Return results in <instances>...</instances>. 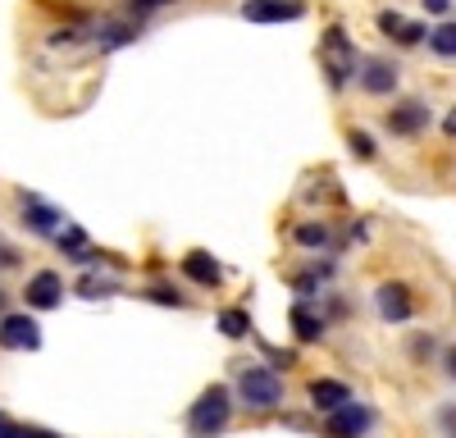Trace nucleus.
I'll return each instance as SVG.
<instances>
[{
	"label": "nucleus",
	"instance_id": "26",
	"mask_svg": "<svg viewBox=\"0 0 456 438\" xmlns=\"http://www.w3.org/2000/svg\"><path fill=\"white\" fill-rule=\"evenodd\" d=\"M443 365H447V379H456V347H447V356H443Z\"/></svg>",
	"mask_w": 456,
	"mask_h": 438
},
{
	"label": "nucleus",
	"instance_id": "20",
	"mask_svg": "<svg viewBox=\"0 0 456 438\" xmlns=\"http://www.w3.org/2000/svg\"><path fill=\"white\" fill-rule=\"evenodd\" d=\"M301 247H329V229L324 224H297V233H292Z\"/></svg>",
	"mask_w": 456,
	"mask_h": 438
},
{
	"label": "nucleus",
	"instance_id": "31",
	"mask_svg": "<svg viewBox=\"0 0 456 438\" xmlns=\"http://www.w3.org/2000/svg\"><path fill=\"white\" fill-rule=\"evenodd\" d=\"M0 420H5V416H0Z\"/></svg>",
	"mask_w": 456,
	"mask_h": 438
},
{
	"label": "nucleus",
	"instance_id": "9",
	"mask_svg": "<svg viewBox=\"0 0 456 438\" xmlns=\"http://www.w3.org/2000/svg\"><path fill=\"white\" fill-rule=\"evenodd\" d=\"M429 124V105L425 101H402V105H393V115H388V133L393 137H415Z\"/></svg>",
	"mask_w": 456,
	"mask_h": 438
},
{
	"label": "nucleus",
	"instance_id": "2",
	"mask_svg": "<svg viewBox=\"0 0 456 438\" xmlns=\"http://www.w3.org/2000/svg\"><path fill=\"white\" fill-rule=\"evenodd\" d=\"M320 64H324V78L333 92H342L352 78H356V46H352V36L347 28H329L324 32V46H320Z\"/></svg>",
	"mask_w": 456,
	"mask_h": 438
},
{
	"label": "nucleus",
	"instance_id": "7",
	"mask_svg": "<svg viewBox=\"0 0 456 438\" xmlns=\"http://www.w3.org/2000/svg\"><path fill=\"white\" fill-rule=\"evenodd\" d=\"M301 14H306L301 0H247L242 5L247 23H297Z\"/></svg>",
	"mask_w": 456,
	"mask_h": 438
},
{
	"label": "nucleus",
	"instance_id": "14",
	"mask_svg": "<svg viewBox=\"0 0 456 438\" xmlns=\"http://www.w3.org/2000/svg\"><path fill=\"white\" fill-rule=\"evenodd\" d=\"M342 402H352V388H347V384H338V379H315V384H311V407H315V411L329 416V411L342 407Z\"/></svg>",
	"mask_w": 456,
	"mask_h": 438
},
{
	"label": "nucleus",
	"instance_id": "17",
	"mask_svg": "<svg viewBox=\"0 0 456 438\" xmlns=\"http://www.w3.org/2000/svg\"><path fill=\"white\" fill-rule=\"evenodd\" d=\"M219 334H224V338H247V334H251L247 311H224V315H219Z\"/></svg>",
	"mask_w": 456,
	"mask_h": 438
},
{
	"label": "nucleus",
	"instance_id": "19",
	"mask_svg": "<svg viewBox=\"0 0 456 438\" xmlns=\"http://www.w3.org/2000/svg\"><path fill=\"white\" fill-rule=\"evenodd\" d=\"M0 438H60L51 429H37V425H14V420H0Z\"/></svg>",
	"mask_w": 456,
	"mask_h": 438
},
{
	"label": "nucleus",
	"instance_id": "25",
	"mask_svg": "<svg viewBox=\"0 0 456 438\" xmlns=\"http://www.w3.org/2000/svg\"><path fill=\"white\" fill-rule=\"evenodd\" d=\"M10 265H19V256H14L5 242H0V270H10Z\"/></svg>",
	"mask_w": 456,
	"mask_h": 438
},
{
	"label": "nucleus",
	"instance_id": "27",
	"mask_svg": "<svg viewBox=\"0 0 456 438\" xmlns=\"http://www.w3.org/2000/svg\"><path fill=\"white\" fill-rule=\"evenodd\" d=\"M447 5H452V0H425V10H429V14H443Z\"/></svg>",
	"mask_w": 456,
	"mask_h": 438
},
{
	"label": "nucleus",
	"instance_id": "10",
	"mask_svg": "<svg viewBox=\"0 0 456 438\" xmlns=\"http://www.w3.org/2000/svg\"><path fill=\"white\" fill-rule=\"evenodd\" d=\"M361 87H365L370 96L393 92V87H397V64H393V60H365V64H361Z\"/></svg>",
	"mask_w": 456,
	"mask_h": 438
},
{
	"label": "nucleus",
	"instance_id": "12",
	"mask_svg": "<svg viewBox=\"0 0 456 438\" xmlns=\"http://www.w3.org/2000/svg\"><path fill=\"white\" fill-rule=\"evenodd\" d=\"M379 32L393 36V42H402V46H420V42H425V28L411 23V19H402V14H393V10L379 14Z\"/></svg>",
	"mask_w": 456,
	"mask_h": 438
},
{
	"label": "nucleus",
	"instance_id": "23",
	"mask_svg": "<svg viewBox=\"0 0 456 438\" xmlns=\"http://www.w3.org/2000/svg\"><path fill=\"white\" fill-rule=\"evenodd\" d=\"M151 302H160V306H183V297L174 288H151Z\"/></svg>",
	"mask_w": 456,
	"mask_h": 438
},
{
	"label": "nucleus",
	"instance_id": "21",
	"mask_svg": "<svg viewBox=\"0 0 456 438\" xmlns=\"http://www.w3.org/2000/svg\"><path fill=\"white\" fill-rule=\"evenodd\" d=\"M78 292H83V297H110V292H119V283H110V279H96V274H87V279L78 283Z\"/></svg>",
	"mask_w": 456,
	"mask_h": 438
},
{
	"label": "nucleus",
	"instance_id": "6",
	"mask_svg": "<svg viewBox=\"0 0 456 438\" xmlns=\"http://www.w3.org/2000/svg\"><path fill=\"white\" fill-rule=\"evenodd\" d=\"M23 302H28L32 311H55V306L64 302V279H60L55 270H37V274L28 279V288H23Z\"/></svg>",
	"mask_w": 456,
	"mask_h": 438
},
{
	"label": "nucleus",
	"instance_id": "28",
	"mask_svg": "<svg viewBox=\"0 0 456 438\" xmlns=\"http://www.w3.org/2000/svg\"><path fill=\"white\" fill-rule=\"evenodd\" d=\"M443 133H447V137H456V105H452V115L443 119Z\"/></svg>",
	"mask_w": 456,
	"mask_h": 438
},
{
	"label": "nucleus",
	"instance_id": "3",
	"mask_svg": "<svg viewBox=\"0 0 456 438\" xmlns=\"http://www.w3.org/2000/svg\"><path fill=\"white\" fill-rule=\"evenodd\" d=\"M238 397L251 411H274L283 402V379L270 370V365H247V370L238 375Z\"/></svg>",
	"mask_w": 456,
	"mask_h": 438
},
{
	"label": "nucleus",
	"instance_id": "30",
	"mask_svg": "<svg viewBox=\"0 0 456 438\" xmlns=\"http://www.w3.org/2000/svg\"><path fill=\"white\" fill-rule=\"evenodd\" d=\"M5 302H10V297H5V288H0V315H5Z\"/></svg>",
	"mask_w": 456,
	"mask_h": 438
},
{
	"label": "nucleus",
	"instance_id": "13",
	"mask_svg": "<svg viewBox=\"0 0 456 438\" xmlns=\"http://www.w3.org/2000/svg\"><path fill=\"white\" fill-rule=\"evenodd\" d=\"M23 224H28L32 233H55V229H60V210L28 192V197H23Z\"/></svg>",
	"mask_w": 456,
	"mask_h": 438
},
{
	"label": "nucleus",
	"instance_id": "24",
	"mask_svg": "<svg viewBox=\"0 0 456 438\" xmlns=\"http://www.w3.org/2000/svg\"><path fill=\"white\" fill-rule=\"evenodd\" d=\"M160 5H169V0H128L133 14H151V10H160Z\"/></svg>",
	"mask_w": 456,
	"mask_h": 438
},
{
	"label": "nucleus",
	"instance_id": "22",
	"mask_svg": "<svg viewBox=\"0 0 456 438\" xmlns=\"http://www.w3.org/2000/svg\"><path fill=\"white\" fill-rule=\"evenodd\" d=\"M352 151H356L361 160H374V142H370V133H352Z\"/></svg>",
	"mask_w": 456,
	"mask_h": 438
},
{
	"label": "nucleus",
	"instance_id": "29",
	"mask_svg": "<svg viewBox=\"0 0 456 438\" xmlns=\"http://www.w3.org/2000/svg\"><path fill=\"white\" fill-rule=\"evenodd\" d=\"M443 425H447V429H452V438H456V407H447V411H443Z\"/></svg>",
	"mask_w": 456,
	"mask_h": 438
},
{
	"label": "nucleus",
	"instance_id": "15",
	"mask_svg": "<svg viewBox=\"0 0 456 438\" xmlns=\"http://www.w3.org/2000/svg\"><path fill=\"white\" fill-rule=\"evenodd\" d=\"M288 320H292V334H297L301 343H320V338H324V320L311 315L306 302H297V306L288 311Z\"/></svg>",
	"mask_w": 456,
	"mask_h": 438
},
{
	"label": "nucleus",
	"instance_id": "1",
	"mask_svg": "<svg viewBox=\"0 0 456 438\" xmlns=\"http://www.w3.org/2000/svg\"><path fill=\"white\" fill-rule=\"evenodd\" d=\"M228 420H233V393L224 384H210L192 402V411H187V434L192 438H219L228 429Z\"/></svg>",
	"mask_w": 456,
	"mask_h": 438
},
{
	"label": "nucleus",
	"instance_id": "18",
	"mask_svg": "<svg viewBox=\"0 0 456 438\" xmlns=\"http://www.w3.org/2000/svg\"><path fill=\"white\" fill-rule=\"evenodd\" d=\"M96 42H101L105 51H114V46H128V42H133V28H119V23H101V28H96Z\"/></svg>",
	"mask_w": 456,
	"mask_h": 438
},
{
	"label": "nucleus",
	"instance_id": "16",
	"mask_svg": "<svg viewBox=\"0 0 456 438\" xmlns=\"http://www.w3.org/2000/svg\"><path fill=\"white\" fill-rule=\"evenodd\" d=\"M425 36H429V51H434V55L456 60V23H438V28L425 32Z\"/></svg>",
	"mask_w": 456,
	"mask_h": 438
},
{
	"label": "nucleus",
	"instance_id": "8",
	"mask_svg": "<svg viewBox=\"0 0 456 438\" xmlns=\"http://www.w3.org/2000/svg\"><path fill=\"white\" fill-rule=\"evenodd\" d=\"M374 306H379V315H384L388 324H406L415 315V302H411V288L406 283H379Z\"/></svg>",
	"mask_w": 456,
	"mask_h": 438
},
{
	"label": "nucleus",
	"instance_id": "4",
	"mask_svg": "<svg viewBox=\"0 0 456 438\" xmlns=\"http://www.w3.org/2000/svg\"><path fill=\"white\" fill-rule=\"evenodd\" d=\"M370 425H374V411L365 407V402H356V397L342 402L338 411L324 416V434H329V438H365Z\"/></svg>",
	"mask_w": 456,
	"mask_h": 438
},
{
	"label": "nucleus",
	"instance_id": "11",
	"mask_svg": "<svg viewBox=\"0 0 456 438\" xmlns=\"http://www.w3.org/2000/svg\"><path fill=\"white\" fill-rule=\"evenodd\" d=\"M183 274L192 279V283H201V288H215L224 279V270H219V261H215L210 251H187L183 256Z\"/></svg>",
	"mask_w": 456,
	"mask_h": 438
},
{
	"label": "nucleus",
	"instance_id": "5",
	"mask_svg": "<svg viewBox=\"0 0 456 438\" xmlns=\"http://www.w3.org/2000/svg\"><path fill=\"white\" fill-rule=\"evenodd\" d=\"M0 347L5 352H37L42 347V328L32 315H0Z\"/></svg>",
	"mask_w": 456,
	"mask_h": 438
}]
</instances>
